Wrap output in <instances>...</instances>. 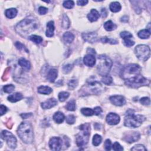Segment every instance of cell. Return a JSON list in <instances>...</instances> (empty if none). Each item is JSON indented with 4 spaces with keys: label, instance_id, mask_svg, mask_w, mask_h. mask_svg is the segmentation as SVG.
I'll return each mask as SVG.
<instances>
[{
    "label": "cell",
    "instance_id": "cell-42",
    "mask_svg": "<svg viewBox=\"0 0 151 151\" xmlns=\"http://www.w3.org/2000/svg\"><path fill=\"white\" fill-rule=\"evenodd\" d=\"M76 121V118L74 116L72 115H69L66 117V123L69 125H73Z\"/></svg>",
    "mask_w": 151,
    "mask_h": 151
},
{
    "label": "cell",
    "instance_id": "cell-26",
    "mask_svg": "<svg viewBox=\"0 0 151 151\" xmlns=\"http://www.w3.org/2000/svg\"><path fill=\"white\" fill-rule=\"evenodd\" d=\"M121 5L118 2H113L110 4L109 9L110 11L113 12H119L121 10Z\"/></svg>",
    "mask_w": 151,
    "mask_h": 151
},
{
    "label": "cell",
    "instance_id": "cell-29",
    "mask_svg": "<svg viewBox=\"0 0 151 151\" xmlns=\"http://www.w3.org/2000/svg\"><path fill=\"white\" fill-rule=\"evenodd\" d=\"M74 39V35L70 32H66L63 35V40L67 43H71Z\"/></svg>",
    "mask_w": 151,
    "mask_h": 151
},
{
    "label": "cell",
    "instance_id": "cell-13",
    "mask_svg": "<svg viewBox=\"0 0 151 151\" xmlns=\"http://www.w3.org/2000/svg\"><path fill=\"white\" fill-rule=\"evenodd\" d=\"M110 100L112 104L117 106H122L126 104L125 98L123 96H112L110 97Z\"/></svg>",
    "mask_w": 151,
    "mask_h": 151
},
{
    "label": "cell",
    "instance_id": "cell-38",
    "mask_svg": "<svg viewBox=\"0 0 151 151\" xmlns=\"http://www.w3.org/2000/svg\"><path fill=\"white\" fill-rule=\"evenodd\" d=\"M15 89V86L12 85H7L3 87L4 92L7 93H11Z\"/></svg>",
    "mask_w": 151,
    "mask_h": 151
},
{
    "label": "cell",
    "instance_id": "cell-22",
    "mask_svg": "<svg viewBox=\"0 0 151 151\" xmlns=\"http://www.w3.org/2000/svg\"><path fill=\"white\" fill-rule=\"evenodd\" d=\"M22 98H23V96H22L21 93H16L11 95H10L8 97V100L12 103H15L21 100Z\"/></svg>",
    "mask_w": 151,
    "mask_h": 151
},
{
    "label": "cell",
    "instance_id": "cell-43",
    "mask_svg": "<svg viewBox=\"0 0 151 151\" xmlns=\"http://www.w3.org/2000/svg\"><path fill=\"white\" fill-rule=\"evenodd\" d=\"M120 35L123 39H131V38L133 37L132 34L131 33L127 32H122L121 33H120Z\"/></svg>",
    "mask_w": 151,
    "mask_h": 151
},
{
    "label": "cell",
    "instance_id": "cell-53",
    "mask_svg": "<svg viewBox=\"0 0 151 151\" xmlns=\"http://www.w3.org/2000/svg\"><path fill=\"white\" fill-rule=\"evenodd\" d=\"M77 5H81V6H84V5H86L87 3H88V1H87V0H80V1H77Z\"/></svg>",
    "mask_w": 151,
    "mask_h": 151
},
{
    "label": "cell",
    "instance_id": "cell-1",
    "mask_svg": "<svg viewBox=\"0 0 151 151\" xmlns=\"http://www.w3.org/2000/svg\"><path fill=\"white\" fill-rule=\"evenodd\" d=\"M39 27V22L33 17L29 16L20 21L16 27V32L22 37H26Z\"/></svg>",
    "mask_w": 151,
    "mask_h": 151
},
{
    "label": "cell",
    "instance_id": "cell-6",
    "mask_svg": "<svg viewBox=\"0 0 151 151\" xmlns=\"http://www.w3.org/2000/svg\"><path fill=\"white\" fill-rule=\"evenodd\" d=\"M112 60L106 55H100L98 57L97 72L102 76H104L109 74L112 67Z\"/></svg>",
    "mask_w": 151,
    "mask_h": 151
},
{
    "label": "cell",
    "instance_id": "cell-55",
    "mask_svg": "<svg viewBox=\"0 0 151 151\" xmlns=\"http://www.w3.org/2000/svg\"><path fill=\"white\" fill-rule=\"evenodd\" d=\"M102 17L103 18H105L108 16V12H107V11H106V9H103L102 10Z\"/></svg>",
    "mask_w": 151,
    "mask_h": 151
},
{
    "label": "cell",
    "instance_id": "cell-2",
    "mask_svg": "<svg viewBox=\"0 0 151 151\" xmlns=\"http://www.w3.org/2000/svg\"><path fill=\"white\" fill-rule=\"evenodd\" d=\"M17 133L20 138L27 144L32 143L34 139L33 129L32 124L27 122H22L18 127Z\"/></svg>",
    "mask_w": 151,
    "mask_h": 151
},
{
    "label": "cell",
    "instance_id": "cell-9",
    "mask_svg": "<svg viewBox=\"0 0 151 151\" xmlns=\"http://www.w3.org/2000/svg\"><path fill=\"white\" fill-rule=\"evenodd\" d=\"M135 53L139 60L145 62L150 57V50L146 45L140 44L135 47Z\"/></svg>",
    "mask_w": 151,
    "mask_h": 151
},
{
    "label": "cell",
    "instance_id": "cell-3",
    "mask_svg": "<svg viewBox=\"0 0 151 151\" xmlns=\"http://www.w3.org/2000/svg\"><path fill=\"white\" fill-rule=\"evenodd\" d=\"M145 119L144 116L141 115H136L133 110L129 109L126 113L124 125L127 127L136 128L139 127Z\"/></svg>",
    "mask_w": 151,
    "mask_h": 151
},
{
    "label": "cell",
    "instance_id": "cell-39",
    "mask_svg": "<svg viewBox=\"0 0 151 151\" xmlns=\"http://www.w3.org/2000/svg\"><path fill=\"white\" fill-rule=\"evenodd\" d=\"M77 85H78V81L77 80H76V79L71 80L69 82V83H68V86H69V88L70 90L74 89L76 87H77Z\"/></svg>",
    "mask_w": 151,
    "mask_h": 151
},
{
    "label": "cell",
    "instance_id": "cell-33",
    "mask_svg": "<svg viewBox=\"0 0 151 151\" xmlns=\"http://www.w3.org/2000/svg\"><path fill=\"white\" fill-rule=\"evenodd\" d=\"M29 39L35 44H40L43 41V38L40 36L32 35L29 37Z\"/></svg>",
    "mask_w": 151,
    "mask_h": 151
},
{
    "label": "cell",
    "instance_id": "cell-19",
    "mask_svg": "<svg viewBox=\"0 0 151 151\" xmlns=\"http://www.w3.org/2000/svg\"><path fill=\"white\" fill-rule=\"evenodd\" d=\"M100 17V14L96 10L92 9L90 11V13L87 15V18L91 22H95L96 21L98 18Z\"/></svg>",
    "mask_w": 151,
    "mask_h": 151
},
{
    "label": "cell",
    "instance_id": "cell-15",
    "mask_svg": "<svg viewBox=\"0 0 151 151\" xmlns=\"http://www.w3.org/2000/svg\"><path fill=\"white\" fill-rule=\"evenodd\" d=\"M82 38L86 42L94 43L97 41V34L95 32L85 33L82 34Z\"/></svg>",
    "mask_w": 151,
    "mask_h": 151
},
{
    "label": "cell",
    "instance_id": "cell-16",
    "mask_svg": "<svg viewBox=\"0 0 151 151\" xmlns=\"http://www.w3.org/2000/svg\"><path fill=\"white\" fill-rule=\"evenodd\" d=\"M57 104V100L54 99V98H50V99L47 100L43 102L41 104V108L44 109H49L52 108L54 107Z\"/></svg>",
    "mask_w": 151,
    "mask_h": 151
},
{
    "label": "cell",
    "instance_id": "cell-31",
    "mask_svg": "<svg viewBox=\"0 0 151 151\" xmlns=\"http://www.w3.org/2000/svg\"><path fill=\"white\" fill-rule=\"evenodd\" d=\"M70 25V22L66 15H64L62 20V27L64 29H68Z\"/></svg>",
    "mask_w": 151,
    "mask_h": 151
},
{
    "label": "cell",
    "instance_id": "cell-50",
    "mask_svg": "<svg viewBox=\"0 0 151 151\" xmlns=\"http://www.w3.org/2000/svg\"><path fill=\"white\" fill-rule=\"evenodd\" d=\"M48 11V9L44 7H40L39 9V12L40 15L46 14Z\"/></svg>",
    "mask_w": 151,
    "mask_h": 151
},
{
    "label": "cell",
    "instance_id": "cell-46",
    "mask_svg": "<svg viewBox=\"0 0 151 151\" xmlns=\"http://www.w3.org/2000/svg\"><path fill=\"white\" fill-rule=\"evenodd\" d=\"M15 46L17 47V49H18L19 50H24L25 51H27V53H28V51L27 50V49H26V47L24 46V44H22V43H21L20 42H16V44H15Z\"/></svg>",
    "mask_w": 151,
    "mask_h": 151
},
{
    "label": "cell",
    "instance_id": "cell-10",
    "mask_svg": "<svg viewBox=\"0 0 151 151\" xmlns=\"http://www.w3.org/2000/svg\"><path fill=\"white\" fill-rule=\"evenodd\" d=\"M2 136L10 148L15 149L17 147V139L12 133L7 131H3L2 132Z\"/></svg>",
    "mask_w": 151,
    "mask_h": 151
},
{
    "label": "cell",
    "instance_id": "cell-32",
    "mask_svg": "<svg viewBox=\"0 0 151 151\" xmlns=\"http://www.w3.org/2000/svg\"><path fill=\"white\" fill-rule=\"evenodd\" d=\"M81 113L86 116H91L94 115V111L93 109L90 108H82Z\"/></svg>",
    "mask_w": 151,
    "mask_h": 151
},
{
    "label": "cell",
    "instance_id": "cell-54",
    "mask_svg": "<svg viewBox=\"0 0 151 151\" xmlns=\"http://www.w3.org/2000/svg\"><path fill=\"white\" fill-rule=\"evenodd\" d=\"M33 115L32 113H22V114L21 115V116L22 117V119H27L30 118V116H32Z\"/></svg>",
    "mask_w": 151,
    "mask_h": 151
},
{
    "label": "cell",
    "instance_id": "cell-34",
    "mask_svg": "<svg viewBox=\"0 0 151 151\" xmlns=\"http://www.w3.org/2000/svg\"><path fill=\"white\" fill-rule=\"evenodd\" d=\"M66 108L69 111H74L76 110V101L73 99L70 100L67 103Z\"/></svg>",
    "mask_w": 151,
    "mask_h": 151
},
{
    "label": "cell",
    "instance_id": "cell-30",
    "mask_svg": "<svg viewBox=\"0 0 151 151\" xmlns=\"http://www.w3.org/2000/svg\"><path fill=\"white\" fill-rule=\"evenodd\" d=\"M102 140V138L101 137V136H100L99 135H97L96 134L95 135H94V137L93 138V145L95 146H99Z\"/></svg>",
    "mask_w": 151,
    "mask_h": 151
},
{
    "label": "cell",
    "instance_id": "cell-44",
    "mask_svg": "<svg viewBox=\"0 0 151 151\" xmlns=\"http://www.w3.org/2000/svg\"><path fill=\"white\" fill-rule=\"evenodd\" d=\"M140 102L141 104L145 106H149L150 104V100L149 97H144L140 99Z\"/></svg>",
    "mask_w": 151,
    "mask_h": 151
},
{
    "label": "cell",
    "instance_id": "cell-24",
    "mask_svg": "<svg viewBox=\"0 0 151 151\" xmlns=\"http://www.w3.org/2000/svg\"><path fill=\"white\" fill-rule=\"evenodd\" d=\"M53 91V90L51 88H50L49 86H41L38 88V92L40 94L43 95H48L50 94Z\"/></svg>",
    "mask_w": 151,
    "mask_h": 151
},
{
    "label": "cell",
    "instance_id": "cell-17",
    "mask_svg": "<svg viewBox=\"0 0 151 151\" xmlns=\"http://www.w3.org/2000/svg\"><path fill=\"white\" fill-rule=\"evenodd\" d=\"M85 64L89 67H93L96 63V58L93 54H87L83 58Z\"/></svg>",
    "mask_w": 151,
    "mask_h": 151
},
{
    "label": "cell",
    "instance_id": "cell-37",
    "mask_svg": "<svg viewBox=\"0 0 151 151\" xmlns=\"http://www.w3.org/2000/svg\"><path fill=\"white\" fill-rule=\"evenodd\" d=\"M102 81L105 85H109L112 83L113 79H112V77L110 76L108 74L106 76H103L102 77Z\"/></svg>",
    "mask_w": 151,
    "mask_h": 151
},
{
    "label": "cell",
    "instance_id": "cell-45",
    "mask_svg": "<svg viewBox=\"0 0 151 151\" xmlns=\"http://www.w3.org/2000/svg\"><path fill=\"white\" fill-rule=\"evenodd\" d=\"M132 150H139V151H145L146 150V149L145 148V146L142 145H137L134 146L132 149Z\"/></svg>",
    "mask_w": 151,
    "mask_h": 151
},
{
    "label": "cell",
    "instance_id": "cell-27",
    "mask_svg": "<svg viewBox=\"0 0 151 151\" xmlns=\"http://www.w3.org/2000/svg\"><path fill=\"white\" fill-rule=\"evenodd\" d=\"M138 35L139 38L142 39H146L150 35V31L148 29L142 30L140 32H138Z\"/></svg>",
    "mask_w": 151,
    "mask_h": 151
},
{
    "label": "cell",
    "instance_id": "cell-47",
    "mask_svg": "<svg viewBox=\"0 0 151 151\" xmlns=\"http://www.w3.org/2000/svg\"><path fill=\"white\" fill-rule=\"evenodd\" d=\"M123 44L125 45V46L129 47H132V46H133V45L135 44V42L133 41L132 40H131L129 39H124Z\"/></svg>",
    "mask_w": 151,
    "mask_h": 151
},
{
    "label": "cell",
    "instance_id": "cell-20",
    "mask_svg": "<svg viewBox=\"0 0 151 151\" xmlns=\"http://www.w3.org/2000/svg\"><path fill=\"white\" fill-rule=\"evenodd\" d=\"M58 72L56 69H53L49 70L47 76V79L51 83H54L57 77Z\"/></svg>",
    "mask_w": 151,
    "mask_h": 151
},
{
    "label": "cell",
    "instance_id": "cell-56",
    "mask_svg": "<svg viewBox=\"0 0 151 151\" xmlns=\"http://www.w3.org/2000/svg\"><path fill=\"white\" fill-rule=\"evenodd\" d=\"M121 20L122 22H126L128 21V20H129V17H128L127 16H125L121 18V20Z\"/></svg>",
    "mask_w": 151,
    "mask_h": 151
},
{
    "label": "cell",
    "instance_id": "cell-5",
    "mask_svg": "<svg viewBox=\"0 0 151 151\" xmlns=\"http://www.w3.org/2000/svg\"><path fill=\"white\" fill-rule=\"evenodd\" d=\"M80 132L76 135V144L79 147H83L86 145L89 140L90 135V126L88 123L82 124L79 126Z\"/></svg>",
    "mask_w": 151,
    "mask_h": 151
},
{
    "label": "cell",
    "instance_id": "cell-12",
    "mask_svg": "<svg viewBox=\"0 0 151 151\" xmlns=\"http://www.w3.org/2000/svg\"><path fill=\"white\" fill-rule=\"evenodd\" d=\"M140 135L137 132H129L126 133L123 139L129 143H132L138 141L140 139Z\"/></svg>",
    "mask_w": 151,
    "mask_h": 151
},
{
    "label": "cell",
    "instance_id": "cell-51",
    "mask_svg": "<svg viewBox=\"0 0 151 151\" xmlns=\"http://www.w3.org/2000/svg\"><path fill=\"white\" fill-rule=\"evenodd\" d=\"M93 111H94V114L95 115L97 116V115H99L101 114L102 112V109L100 107H96L94 109Z\"/></svg>",
    "mask_w": 151,
    "mask_h": 151
},
{
    "label": "cell",
    "instance_id": "cell-35",
    "mask_svg": "<svg viewBox=\"0 0 151 151\" xmlns=\"http://www.w3.org/2000/svg\"><path fill=\"white\" fill-rule=\"evenodd\" d=\"M70 93L67 92H62L58 94V99L60 102H64L69 97Z\"/></svg>",
    "mask_w": 151,
    "mask_h": 151
},
{
    "label": "cell",
    "instance_id": "cell-14",
    "mask_svg": "<svg viewBox=\"0 0 151 151\" xmlns=\"http://www.w3.org/2000/svg\"><path fill=\"white\" fill-rule=\"evenodd\" d=\"M106 121L110 125H115L119 123L120 117L116 113H110L106 116Z\"/></svg>",
    "mask_w": 151,
    "mask_h": 151
},
{
    "label": "cell",
    "instance_id": "cell-41",
    "mask_svg": "<svg viewBox=\"0 0 151 151\" xmlns=\"http://www.w3.org/2000/svg\"><path fill=\"white\" fill-rule=\"evenodd\" d=\"M73 68V64H68L64 65L63 67V71L65 74H67V73H69V72H70V71L72 70Z\"/></svg>",
    "mask_w": 151,
    "mask_h": 151
},
{
    "label": "cell",
    "instance_id": "cell-52",
    "mask_svg": "<svg viewBox=\"0 0 151 151\" xmlns=\"http://www.w3.org/2000/svg\"><path fill=\"white\" fill-rule=\"evenodd\" d=\"M7 108L6 106H5L4 105L1 104V107H0V111H1V116H3V115H4L5 113L7 112Z\"/></svg>",
    "mask_w": 151,
    "mask_h": 151
},
{
    "label": "cell",
    "instance_id": "cell-48",
    "mask_svg": "<svg viewBox=\"0 0 151 151\" xmlns=\"http://www.w3.org/2000/svg\"><path fill=\"white\" fill-rule=\"evenodd\" d=\"M113 149L116 151H121L123 150V148L118 142H116L113 145Z\"/></svg>",
    "mask_w": 151,
    "mask_h": 151
},
{
    "label": "cell",
    "instance_id": "cell-40",
    "mask_svg": "<svg viewBox=\"0 0 151 151\" xmlns=\"http://www.w3.org/2000/svg\"><path fill=\"white\" fill-rule=\"evenodd\" d=\"M64 7L67 9H73L74 5V3L73 1H65L63 4Z\"/></svg>",
    "mask_w": 151,
    "mask_h": 151
},
{
    "label": "cell",
    "instance_id": "cell-25",
    "mask_svg": "<svg viewBox=\"0 0 151 151\" xmlns=\"http://www.w3.org/2000/svg\"><path fill=\"white\" fill-rule=\"evenodd\" d=\"M5 14L7 18H9L10 19H12L16 17L17 14V10L16 9H14V8L10 9L5 11Z\"/></svg>",
    "mask_w": 151,
    "mask_h": 151
},
{
    "label": "cell",
    "instance_id": "cell-28",
    "mask_svg": "<svg viewBox=\"0 0 151 151\" xmlns=\"http://www.w3.org/2000/svg\"><path fill=\"white\" fill-rule=\"evenodd\" d=\"M117 26L115 24L113 23L112 21H108L107 22H106L104 24V28L106 31L108 32H111L113 31L116 28Z\"/></svg>",
    "mask_w": 151,
    "mask_h": 151
},
{
    "label": "cell",
    "instance_id": "cell-7",
    "mask_svg": "<svg viewBox=\"0 0 151 151\" xmlns=\"http://www.w3.org/2000/svg\"><path fill=\"white\" fill-rule=\"evenodd\" d=\"M125 81L127 86L132 88H138L142 86H148L150 84V81L140 74L127 79L125 80Z\"/></svg>",
    "mask_w": 151,
    "mask_h": 151
},
{
    "label": "cell",
    "instance_id": "cell-49",
    "mask_svg": "<svg viewBox=\"0 0 151 151\" xmlns=\"http://www.w3.org/2000/svg\"><path fill=\"white\" fill-rule=\"evenodd\" d=\"M104 147L105 149L106 150H110L112 148V143L110 139L106 140L104 142Z\"/></svg>",
    "mask_w": 151,
    "mask_h": 151
},
{
    "label": "cell",
    "instance_id": "cell-11",
    "mask_svg": "<svg viewBox=\"0 0 151 151\" xmlns=\"http://www.w3.org/2000/svg\"><path fill=\"white\" fill-rule=\"evenodd\" d=\"M49 146L53 150H60L62 147V140L59 137H53L49 141Z\"/></svg>",
    "mask_w": 151,
    "mask_h": 151
},
{
    "label": "cell",
    "instance_id": "cell-21",
    "mask_svg": "<svg viewBox=\"0 0 151 151\" xmlns=\"http://www.w3.org/2000/svg\"><path fill=\"white\" fill-rule=\"evenodd\" d=\"M18 64L25 70H29L31 68V64L24 58H20L18 60Z\"/></svg>",
    "mask_w": 151,
    "mask_h": 151
},
{
    "label": "cell",
    "instance_id": "cell-8",
    "mask_svg": "<svg viewBox=\"0 0 151 151\" xmlns=\"http://www.w3.org/2000/svg\"><path fill=\"white\" fill-rule=\"evenodd\" d=\"M142 69L139 65L137 64H129L124 67L121 73V77L125 80L135 75L140 74Z\"/></svg>",
    "mask_w": 151,
    "mask_h": 151
},
{
    "label": "cell",
    "instance_id": "cell-36",
    "mask_svg": "<svg viewBox=\"0 0 151 151\" xmlns=\"http://www.w3.org/2000/svg\"><path fill=\"white\" fill-rule=\"evenodd\" d=\"M100 41L103 43H110L111 44H116L118 43V41L116 40L109 39L107 37H104L101 38Z\"/></svg>",
    "mask_w": 151,
    "mask_h": 151
},
{
    "label": "cell",
    "instance_id": "cell-4",
    "mask_svg": "<svg viewBox=\"0 0 151 151\" xmlns=\"http://www.w3.org/2000/svg\"><path fill=\"white\" fill-rule=\"evenodd\" d=\"M81 89L83 92V95H97L100 93L102 90V86L100 83L94 76H91L86 81V85Z\"/></svg>",
    "mask_w": 151,
    "mask_h": 151
},
{
    "label": "cell",
    "instance_id": "cell-23",
    "mask_svg": "<svg viewBox=\"0 0 151 151\" xmlns=\"http://www.w3.org/2000/svg\"><path fill=\"white\" fill-rule=\"evenodd\" d=\"M65 119V116L63 113L60 112H57L55 113L53 115V119L57 123H62L63 122Z\"/></svg>",
    "mask_w": 151,
    "mask_h": 151
},
{
    "label": "cell",
    "instance_id": "cell-18",
    "mask_svg": "<svg viewBox=\"0 0 151 151\" xmlns=\"http://www.w3.org/2000/svg\"><path fill=\"white\" fill-rule=\"evenodd\" d=\"M54 24L53 21H49L47 24V30L46 35L48 37H52L54 35Z\"/></svg>",
    "mask_w": 151,
    "mask_h": 151
}]
</instances>
